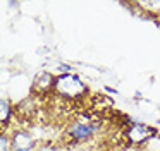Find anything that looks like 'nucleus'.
Returning a JSON list of instances; mask_svg holds the SVG:
<instances>
[{
  "label": "nucleus",
  "mask_w": 160,
  "mask_h": 151,
  "mask_svg": "<svg viewBox=\"0 0 160 151\" xmlns=\"http://www.w3.org/2000/svg\"><path fill=\"white\" fill-rule=\"evenodd\" d=\"M55 93L59 95V98L69 100V101H76L86 96L88 88L83 81H81L79 76L76 74H60L57 77L55 82Z\"/></svg>",
  "instance_id": "1"
},
{
  "label": "nucleus",
  "mask_w": 160,
  "mask_h": 151,
  "mask_svg": "<svg viewBox=\"0 0 160 151\" xmlns=\"http://www.w3.org/2000/svg\"><path fill=\"white\" fill-rule=\"evenodd\" d=\"M97 132V125H95L93 122H84V120H74V122L69 124V127H67V137L72 141H76V143H79V141H86L90 139L93 134Z\"/></svg>",
  "instance_id": "2"
},
{
  "label": "nucleus",
  "mask_w": 160,
  "mask_h": 151,
  "mask_svg": "<svg viewBox=\"0 0 160 151\" xmlns=\"http://www.w3.org/2000/svg\"><path fill=\"white\" fill-rule=\"evenodd\" d=\"M153 136H155V129L146 124H131V127L126 130V137L132 144H145Z\"/></svg>",
  "instance_id": "3"
},
{
  "label": "nucleus",
  "mask_w": 160,
  "mask_h": 151,
  "mask_svg": "<svg viewBox=\"0 0 160 151\" xmlns=\"http://www.w3.org/2000/svg\"><path fill=\"white\" fill-rule=\"evenodd\" d=\"M11 151H35V139L24 129L14 130L11 136Z\"/></svg>",
  "instance_id": "4"
},
{
  "label": "nucleus",
  "mask_w": 160,
  "mask_h": 151,
  "mask_svg": "<svg viewBox=\"0 0 160 151\" xmlns=\"http://www.w3.org/2000/svg\"><path fill=\"white\" fill-rule=\"evenodd\" d=\"M55 82H57V77L52 74V72L43 71L35 77L33 91L38 93V95H48V93L55 91Z\"/></svg>",
  "instance_id": "5"
},
{
  "label": "nucleus",
  "mask_w": 160,
  "mask_h": 151,
  "mask_svg": "<svg viewBox=\"0 0 160 151\" xmlns=\"http://www.w3.org/2000/svg\"><path fill=\"white\" fill-rule=\"evenodd\" d=\"M11 115H12L11 103H9L7 98H2V101H0V122H2V125H4V124H9Z\"/></svg>",
  "instance_id": "6"
}]
</instances>
